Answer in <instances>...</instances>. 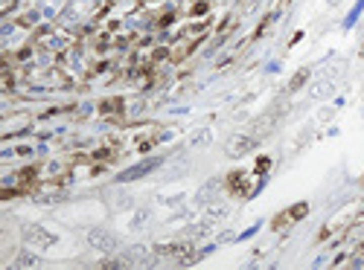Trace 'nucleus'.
Here are the masks:
<instances>
[{"label":"nucleus","mask_w":364,"mask_h":270,"mask_svg":"<svg viewBox=\"0 0 364 270\" xmlns=\"http://www.w3.org/2000/svg\"><path fill=\"white\" fill-rule=\"evenodd\" d=\"M257 148V140L254 137H230V142H227V154L230 157H245V154H251Z\"/></svg>","instance_id":"4"},{"label":"nucleus","mask_w":364,"mask_h":270,"mask_svg":"<svg viewBox=\"0 0 364 270\" xmlns=\"http://www.w3.org/2000/svg\"><path fill=\"white\" fill-rule=\"evenodd\" d=\"M361 186H364V177H361Z\"/></svg>","instance_id":"14"},{"label":"nucleus","mask_w":364,"mask_h":270,"mask_svg":"<svg viewBox=\"0 0 364 270\" xmlns=\"http://www.w3.org/2000/svg\"><path fill=\"white\" fill-rule=\"evenodd\" d=\"M248 189H251V183H248L245 172H239V169H236V172L227 175V192H230V195H242V198H245Z\"/></svg>","instance_id":"6"},{"label":"nucleus","mask_w":364,"mask_h":270,"mask_svg":"<svg viewBox=\"0 0 364 270\" xmlns=\"http://www.w3.org/2000/svg\"><path fill=\"white\" fill-rule=\"evenodd\" d=\"M154 160H149V163H143L140 169H131V172H123V175H119V180H134V177H140V175H146V172H152L154 169Z\"/></svg>","instance_id":"9"},{"label":"nucleus","mask_w":364,"mask_h":270,"mask_svg":"<svg viewBox=\"0 0 364 270\" xmlns=\"http://www.w3.org/2000/svg\"><path fill=\"white\" fill-rule=\"evenodd\" d=\"M268 169H271V157H259V160H257V169H254V172H257V175H265Z\"/></svg>","instance_id":"12"},{"label":"nucleus","mask_w":364,"mask_h":270,"mask_svg":"<svg viewBox=\"0 0 364 270\" xmlns=\"http://www.w3.org/2000/svg\"><path fill=\"white\" fill-rule=\"evenodd\" d=\"M306 82H309V70L303 67V70H297V73L292 76V82H289V87H286V90H289V93H297V90H300Z\"/></svg>","instance_id":"8"},{"label":"nucleus","mask_w":364,"mask_h":270,"mask_svg":"<svg viewBox=\"0 0 364 270\" xmlns=\"http://www.w3.org/2000/svg\"><path fill=\"white\" fill-rule=\"evenodd\" d=\"M361 212H364V198H361V200H352V203H347L344 209H338L327 224H323V227H320V233H317V241H327V238H335V235L350 233V227L358 221V218H361Z\"/></svg>","instance_id":"1"},{"label":"nucleus","mask_w":364,"mask_h":270,"mask_svg":"<svg viewBox=\"0 0 364 270\" xmlns=\"http://www.w3.org/2000/svg\"><path fill=\"white\" fill-rule=\"evenodd\" d=\"M207 9H210V6H207V0H198V3L192 6V15H204Z\"/></svg>","instance_id":"13"},{"label":"nucleus","mask_w":364,"mask_h":270,"mask_svg":"<svg viewBox=\"0 0 364 270\" xmlns=\"http://www.w3.org/2000/svg\"><path fill=\"white\" fill-rule=\"evenodd\" d=\"M24 238L26 241H32V244H38V247H50L56 238L44 230V227H35V224H29V227H24Z\"/></svg>","instance_id":"5"},{"label":"nucleus","mask_w":364,"mask_h":270,"mask_svg":"<svg viewBox=\"0 0 364 270\" xmlns=\"http://www.w3.org/2000/svg\"><path fill=\"white\" fill-rule=\"evenodd\" d=\"M306 215H309V203H306V200H300V203H292L289 209H282L280 215L271 221V230H274V233H282V230H289L292 224H297L300 218H306Z\"/></svg>","instance_id":"3"},{"label":"nucleus","mask_w":364,"mask_h":270,"mask_svg":"<svg viewBox=\"0 0 364 270\" xmlns=\"http://www.w3.org/2000/svg\"><path fill=\"white\" fill-rule=\"evenodd\" d=\"M88 238H91V244L99 247V250H114V247H117V238L111 233H105V230H94Z\"/></svg>","instance_id":"7"},{"label":"nucleus","mask_w":364,"mask_h":270,"mask_svg":"<svg viewBox=\"0 0 364 270\" xmlns=\"http://www.w3.org/2000/svg\"><path fill=\"white\" fill-rule=\"evenodd\" d=\"M154 253L160 258H169V261H175V264H189V261H195V250L189 241H175V244H157L154 247Z\"/></svg>","instance_id":"2"},{"label":"nucleus","mask_w":364,"mask_h":270,"mask_svg":"<svg viewBox=\"0 0 364 270\" xmlns=\"http://www.w3.org/2000/svg\"><path fill=\"white\" fill-rule=\"evenodd\" d=\"M114 111H123V99H108L99 105V114H114Z\"/></svg>","instance_id":"10"},{"label":"nucleus","mask_w":364,"mask_h":270,"mask_svg":"<svg viewBox=\"0 0 364 270\" xmlns=\"http://www.w3.org/2000/svg\"><path fill=\"white\" fill-rule=\"evenodd\" d=\"M15 264H18V267H35L38 261H35V256H32V253H21Z\"/></svg>","instance_id":"11"}]
</instances>
